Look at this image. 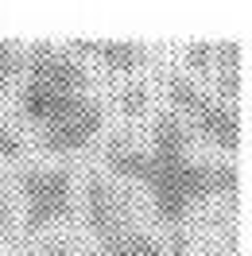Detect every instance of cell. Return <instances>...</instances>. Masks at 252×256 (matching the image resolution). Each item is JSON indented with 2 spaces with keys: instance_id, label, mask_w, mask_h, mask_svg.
Masks as SVG:
<instances>
[{
  "instance_id": "obj_1",
  "label": "cell",
  "mask_w": 252,
  "mask_h": 256,
  "mask_svg": "<svg viewBox=\"0 0 252 256\" xmlns=\"http://www.w3.org/2000/svg\"><path fill=\"white\" fill-rule=\"evenodd\" d=\"M194 132L182 124V116L159 112L152 120L148 148L116 132L105 144V163L128 182H140L152 210L163 225H178L186 210L206 198L236 194V167L229 160H194Z\"/></svg>"
},
{
  "instance_id": "obj_2",
  "label": "cell",
  "mask_w": 252,
  "mask_h": 256,
  "mask_svg": "<svg viewBox=\"0 0 252 256\" xmlns=\"http://www.w3.org/2000/svg\"><path fill=\"white\" fill-rule=\"evenodd\" d=\"M90 66L70 47L32 43L24 47V90L20 109L35 120L47 152H82L105 124V105L94 94Z\"/></svg>"
},
{
  "instance_id": "obj_3",
  "label": "cell",
  "mask_w": 252,
  "mask_h": 256,
  "mask_svg": "<svg viewBox=\"0 0 252 256\" xmlns=\"http://www.w3.org/2000/svg\"><path fill=\"white\" fill-rule=\"evenodd\" d=\"M167 97L174 105V116H182V124L194 132V136H206L214 148L221 152H236L240 148V112L236 105H225L214 94H206L198 82L182 74V70H167Z\"/></svg>"
},
{
  "instance_id": "obj_4",
  "label": "cell",
  "mask_w": 252,
  "mask_h": 256,
  "mask_svg": "<svg viewBox=\"0 0 252 256\" xmlns=\"http://www.w3.org/2000/svg\"><path fill=\"white\" fill-rule=\"evenodd\" d=\"M24 233H39L54 222L74 218V171L70 167H24Z\"/></svg>"
},
{
  "instance_id": "obj_5",
  "label": "cell",
  "mask_w": 252,
  "mask_h": 256,
  "mask_svg": "<svg viewBox=\"0 0 252 256\" xmlns=\"http://www.w3.org/2000/svg\"><path fill=\"white\" fill-rule=\"evenodd\" d=\"M86 225L97 240H112L136 229V202L124 186H116L101 175L86 178Z\"/></svg>"
},
{
  "instance_id": "obj_6",
  "label": "cell",
  "mask_w": 252,
  "mask_h": 256,
  "mask_svg": "<svg viewBox=\"0 0 252 256\" xmlns=\"http://www.w3.org/2000/svg\"><path fill=\"white\" fill-rule=\"evenodd\" d=\"M74 54H94L109 70H136V66L148 58V47L136 43V39H74Z\"/></svg>"
},
{
  "instance_id": "obj_7",
  "label": "cell",
  "mask_w": 252,
  "mask_h": 256,
  "mask_svg": "<svg viewBox=\"0 0 252 256\" xmlns=\"http://www.w3.org/2000/svg\"><path fill=\"white\" fill-rule=\"evenodd\" d=\"M86 256H167V248H163V240H156L152 233H144L136 225L112 240H97Z\"/></svg>"
},
{
  "instance_id": "obj_8",
  "label": "cell",
  "mask_w": 252,
  "mask_h": 256,
  "mask_svg": "<svg viewBox=\"0 0 252 256\" xmlns=\"http://www.w3.org/2000/svg\"><path fill=\"white\" fill-rule=\"evenodd\" d=\"M214 66H218V101L225 105H236L240 97V43H218V54H214Z\"/></svg>"
},
{
  "instance_id": "obj_9",
  "label": "cell",
  "mask_w": 252,
  "mask_h": 256,
  "mask_svg": "<svg viewBox=\"0 0 252 256\" xmlns=\"http://www.w3.org/2000/svg\"><path fill=\"white\" fill-rule=\"evenodd\" d=\"M24 78V47L12 39H0V90L16 86Z\"/></svg>"
},
{
  "instance_id": "obj_10",
  "label": "cell",
  "mask_w": 252,
  "mask_h": 256,
  "mask_svg": "<svg viewBox=\"0 0 252 256\" xmlns=\"http://www.w3.org/2000/svg\"><path fill=\"white\" fill-rule=\"evenodd\" d=\"M214 54H218V43H190L186 47V66L198 70V74H206V70H214Z\"/></svg>"
},
{
  "instance_id": "obj_11",
  "label": "cell",
  "mask_w": 252,
  "mask_h": 256,
  "mask_svg": "<svg viewBox=\"0 0 252 256\" xmlns=\"http://www.w3.org/2000/svg\"><path fill=\"white\" fill-rule=\"evenodd\" d=\"M20 152H24V136H20L16 128L0 116V156L8 160V156H20Z\"/></svg>"
},
{
  "instance_id": "obj_12",
  "label": "cell",
  "mask_w": 252,
  "mask_h": 256,
  "mask_svg": "<svg viewBox=\"0 0 252 256\" xmlns=\"http://www.w3.org/2000/svg\"><path fill=\"white\" fill-rule=\"evenodd\" d=\"M144 105H148V90L144 86H124L120 90V109L124 112H140Z\"/></svg>"
},
{
  "instance_id": "obj_13",
  "label": "cell",
  "mask_w": 252,
  "mask_h": 256,
  "mask_svg": "<svg viewBox=\"0 0 252 256\" xmlns=\"http://www.w3.org/2000/svg\"><path fill=\"white\" fill-rule=\"evenodd\" d=\"M8 214H12V210H8V202H4V198H0V229H4V225H8Z\"/></svg>"
}]
</instances>
